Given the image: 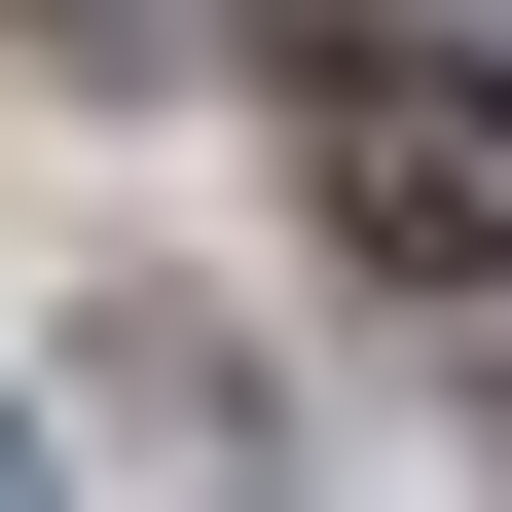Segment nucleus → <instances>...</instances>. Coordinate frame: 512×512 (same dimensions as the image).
Wrapping results in <instances>:
<instances>
[{
    "instance_id": "7ed1b4c3",
    "label": "nucleus",
    "mask_w": 512,
    "mask_h": 512,
    "mask_svg": "<svg viewBox=\"0 0 512 512\" xmlns=\"http://www.w3.org/2000/svg\"><path fill=\"white\" fill-rule=\"evenodd\" d=\"M0 512H37V403H0Z\"/></svg>"
},
{
    "instance_id": "f257e3e1",
    "label": "nucleus",
    "mask_w": 512,
    "mask_h": 512,
    "mask_svg": "<svg viewBox=\"0 0 512 512\" xmlns=\"http://www.w3.org/2000/svg\"><path fill=\"white\" fill-rule=\"evenodd\" d=\"M330 220L439 256V293H512V74H403V37H366L330 74Z\"/></svg>"
},
{
    "instance_id": "f03ea898",
    "label": "nucleus",
    "mask_w": 512,
    "mask_h": 512,
    "mask_svg": "<svg viewBox=\"0 0 512 512\" xmlns=\"http://www.w3.org/2000/svg\"><path fill=\"white\" fill-rule=\"evenodd\" d=\"M74 74H366V0H37Z\"/></svg>"
}]
</instances>
